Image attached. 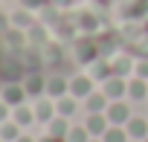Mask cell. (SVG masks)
<instances>
[{
    "instance_id": "1",
    "label": "cell",
    "mask_w": 148,
    "mask_h": 142,
    "mask_svg": "<svg viewBox=\"0 0 148 142\" xmlns=\"http://www.w3.org/2000/svg\"><path fill=\"white\" fill-rule=\"evenodd\" d=\"M105 116H108V122L110 125H128V119H131V107H128V102L125 99H119V102H110L108 104V110H105Z\"/></svg>"
},
{
    "instance_id": "2",
    "label": "cell",
    "mask_w": 148,
    "mask_h": 142,
    "mask_svg": "<svg viewBox=\"0 0 148 142\" xmlns=\"http://www.w3.org/2000/svg\"><path fill=\"white\" fill-rule=\"evenodd\" d=\"M102 93H105L110 102H119V99L128 96V81H125L122 76H110V79L102 84Z\"/></svg>"
},
{
    "instance_id": "3",
    "label": "cell",
    "mask_w": 148,
    "mask_h": 142,
    "mask_svg": "<svg viewBox=\"0 0 148 142\" xmlns=\"http://www.w3.org/2000/svg\"><path fill=\"white\" fill-rule=\"evenodd\" d=\"M0 99H3L9 107H21V104H26V87L23 84H6L3 87V93H0Z\"/></svg>"
},
{
    "instance_id": "4",
    "label": "cell",
    "mask_w": 148,
    "mask_h": 142,
    "mask_svg": "<svg viewBox=\"0 0 148 142\" xmlns=\"http://www.w3.org/2000/svg\"><path fill=\"white\" fill-rule=\"evenodd\" d=\"M90 93H93V79H90V76H76V79H70V96L87 99Z\"/></svg>"
},
{
    "instance_id": "5",
    "label": "cell",
    "mask_w": 148,
    "mask_h": 142,
    "mask_svg": "<svg viewBox=\"0 0 148 142\" xmlns=\"http://www.w3.org/2000/svg\"><path fill=\"white\" fill-rule=\"evenodd\" d=\"M55 116H58V113H55V99L47 96V99H38V102H35V119H38V122H47V125H49Z\"/></svg>"
},
{
    "instance_id": "6",
    "label": "cell",
    "mask_w": 148,
    "mask_h": 142,
    "mask_svg": "<svg viewBox=\"0 0 148 142\" xmlns=\"http://www.w3.org/2000/svg\"><path fill=\"white\" fill-rule=\"evenodd\" d=\"M84 128L90 130V136L102 139V133L110 128V122H108V116H105V113H87V122H84Z\"/></svg>"
},
{
    "instance_id": "7",
    "label": "cell",
    "mask_w": 148,
    "mask_h": 142,
    "mask_svg": "<svg viewBox=\"0 0 148 142\" xmlns=\"http://www.w3.org/2000/svg\"><path fill=\"white\" fill-rule=\"evenodd\" d=\"M70 93V81L64 79V76H49L47 79V96L49 99H61V96H67Z\"/></svg>"
},
{
    "instance_id": "8",
    "label": "cell",
    "mask_w": 148,
    "mask_h": 142,
    "mask_svg": "<svg viewBox=\"0 0 148 142\" xmlns=\"http://www.w3.org/2000/svg\"><path fill=\"white\" fill-rule=\"evenodd\" d=\"M23 87H26V96H29V99L47 96V79H44V76H26Z\"/></svg>"
},
{
    "instance_id": "9",
    "label": "cell",
    "mask_w": 148,
    "mask_h": 142,
    "mask_svg": "<svg viewBox=\"0 0 148 142\" xmlns=\"http://www.w3.org/2000/svg\"><path fill=\"white\" fill-rule=\"evenodd\" d=\"M125 130H128V136H131V139L142 142V139L148 136V122H145L142 116H131V119H128V125H125Z\"/></svg>"
},
{
    "instance_id": "10",
    "label": "cell",
    "mask_w": 148,
    "mask_h": 142,
    "mask_svg": "<svg viewBox=\"0 0 148 142\" xmlns=\"http://www.w3.org/2000/svg\"><path fill=\"white\" fill-rule=\"evenodd\" d=\"M79 110V99L76 96H61V99H55V113L58 116H64V119H73V113Z\"/></svg>"
},
{
    "instance_id": "11",
    "label": "cell",
    "mask_w": 148,
    "mask_h": 142,
    "mask_svg": "<svg viewBox=\"0 0 148 142\" xmlns=\"http://www.w3.org/2000/svg\"><path fill=\"white\" fill-rule=\"evenodd\" d=\"M108 104H110V99H108L102 90H99V93L93 90V93L84 99V107H87V113H105V110H108Z\"/></svg>"
},
{
    "instance_id": "12",
    "label": "cell",
    "mask_w": 148,
    "mask_h": 142,
    "mask_svg": "<svg viewBox=\"0 0 148 142\" xmlns=\"http://www.w3.org/2000/svg\"><path fill=\"white\" fill-rule=\"evenodd\" d=\"M145 96H148V81L134 76V79L128 81V99H134V102H142Z\"/></svg>"
},
{
    "instance_id": "13",
    "label": "cell",
    "mask_w": 148,
    "mask_h": 142,
    "mask_svg": "<svg viewBox=\"0 0 148 142\" xmlns=\"http://www.w3.org/2000/svg\"><path fill=\"white\" fill-rule=\"evenodd\" d=\"M23 133H21V125L15 122V119H9V122H3L0 125V139L3 142H18Z\"/></svg>"
},
{
    "instance_id": "14",
    "label": "cell",
    "mask_w": 148,
    "mask_h": 142,
    "mask_svg": "<svg viewBox=\"0 0 148 142\" xmlns=\"http://www.w3.org/2000/svg\"><path fill=\"white\" fill-rule=\"evenodd\" d=\"M12 119H15L21 128H26V125H32V122H35V107H26V104L12 107Z\"/></svg>"
},
{
    "instance_id": "15",
    "label": "cell",
    "mask_w": 148,
    "mask_h": 142,
    "mask_svg": "<svg viewBox=\"0 0 148 142\" xmlns=\"http://www.w3.org/2000/svg\"><path fill=\"white\" fill-rule=\"evenodd\" d=\"M102 142H131V136H128V130H125L122 125H110V128L102 133Z\"/></svg>"
},
{
    "instance_id": "16",
    "label": "cell",
    "mask_w": 148,
    "mask_h": 142,
    "mask_svg": "<svg viewBox=\"0 0 148 142\" xmlns=\"http://www.w3.org/2000/svg\"><path fill=\"white\" fill-rule=\"evenodd\" d=\"M70 119H64V116H55L52 122H49V133L52 136H58V139H67V133H70Z\"/></svg>"
},
{
    "instance_id": "17",
    "label": "cell",
    "mask_w": 148,
    "mask_h": 142,
    "mask_svg": "<svg viewBox=\"0 0 148 142\" xmlns=\"http://www.w3.org/2000/svg\"><path fill=\"white\" fill-rule=\"evenodd\" d=\"M110 76H113L110 61H96V64H93V70H90V79H99V81H108Z\"/></svg>"
},
{
    "instance_id": "18",
    "label": "cell",
    "mask_w": 148,
    "mask_h": 142,
    "mask_svg": "<svg viewBox=\"0 0 148 142\" xmlns=\"http://www.w3.org/2000/svg\"><path fill=\"white\" fill-rule=\"evenodd\" d=\"M12 26H18V29H32V12L29 9H21V12H12Z\"/></svg>"
},
{
    "instance_id": "19",
    "label": "cell",
    "mask_w": 148,
    "mask_h": 142,
    "mask_svg": "<svg viewBox=\"0 0 148 142\" xmlns=\"http://www.w3.org/2000/svg\"><path fill=\"white\" fill-rule=\"evenodd\" d=\"M93 136H90V130L84 128V125H73L70 128V133H67V142H90Z\"/></svg>"
},
{
    "instance_id": "20",
    "label": "cell",
    "mask_w": 148,
    "mask_h": 142,
    "mask_svg": "<svg viewBox=\"0 0 148 142\" xmlns=\"http://www.w3.org/2000/svg\"><path fill=\"white\" fill-rule=\"evenodd\" d=\"M110 67H113V76H122V79H125L128 73H134V64H131L128 58H116Z\"/></svg>"
},
{
    "instance_id": "21",
    "label": "cell",
    "mask_w": 148,
    "mask_h": 142,
    "mask_svg": "<svg viewBox=\"0 0 148 142\" xmlns=\"http://www.w3.org/2000/svg\"><path fill=\"white\" fill-rule=\"evenodd\" d=\"M134 76H136V79H145V81H148V58H145V61H136V64H134Z\"/></svg>"
},
{
    "instance_id": "22",
    "label": "cell",
    "mask_w": 148,
    "mask_h": 142,
    "mask_svg": "<svg viewBox=\"0 0 148 142\" xmlns=\"http://www.w3.org/2000/svg\"><path fill=\"white\" fill-rule=\"evenodd\" d=\"M44 3H49V0H21V6L29 9V12H32V9H41Z\"/></svg>"
},
{
    "instance_id": "23",
    "label": "cell",
    "mask_w": 148,
    "mask_h": 142,
    "mask_svg": "<svg viewBox=\"0 0 148 142\" xmlns=\"http://www.w3.org/2000/svg\"><path fill=\"white\" fill-rule=\"evenodd\" d=\"M9 119H12V107L0 99V122H9Z\"/></svg>"
},
{
    "instance_id": "24",
    "label": "cell",
    "mask_w": 148,
    "mask_h": 142,
    "mask_svg": "<svg viewBox=\"0 0 148 142\" xmlns=\"http://www.w3.org/2000/svg\"><path fill=\"white\" fill-rule=\"evenodd\" d=\"M9 26H12V20H9L3 12H0V29H9Z\"/></svg>"
},
{
    "instance_id": "25",
    "label": "cell",
    "mask_w": 148,
    "mask_h": 142,
    "mask_svg": "<svg viewBox=\"0 0 148 142\" xmlns=\"http://www.w3.org/2000/svg\"><path fill=\"white\" fill-rule=\"evenodd\" d=\"M41 142H67V139H58V136H52V133H47Z\"/></svg>"
},
{
    "instance_id": "26",
    "label": "cell",
    "mask_w": 148,
    "mask_h": 142,
    "mask_svg": "<svg viewBox=\"0 0 148 142\" xmlns=\"http://www.w3.org/2000/svg\"><path fill=\"white\" fill-rule=\"evenodd\" d=\"M70 0H49V6H55V9H61V6H67Z\"/></svg>"
},
{
    "instance_id": "27",
    "label": "cell",
    "mask_w": 148,
    "mask_h": 142,
    "mask_svg": "<svg viewBox=\"0 0 148 142\" xmlns=\"http://www.w3.org/2000/svg\"><path fill=\"white\" fill-rule=\"evenodd\" d=\"M18 142H35V139H32V136H26V133H23V136H21V139H18Z\"/></svg>"
},
{
    "instance_id": "28",
    "label": "cell",
    "mask_w": 148,
    "mask_h": 142,
    "mask_svg": "<svg viewBox=\"0 0 148 142\" xmlns=\"http://www.w3.org/2000/svg\"><path fill=\"white\" fill-rule=\"evenodd\" d=\"M90 142H102V139H96V136H93V139H90Z\"/></svg>"
},
{
    "instance_id": "29",
    "label": "cell",
    "mask_w": 148,
    "mask_h": 142,
    "mask_svg": "<svg viewBox=\"0 0 148 142\" xmlns=\"http://www.w3.org/2000/svg\"><path fill=\"white\" fill-rule=\"evenodd\" d=\"M142 142H148V136H145V139H142Z\"/></svg>"
},
{
    "instance_id": "30",
    "label": "cell",
    "mask_w": 148,
    "mask_h": 142,
    "mask_svg": "<svg viewBox=\"0 0 148 142\" xmlns=\"http://www.w3.org/2000/svg\"><path fill=\"white\" fill-rule=\"evenodd\" d=\"M131 142H136V139H131Z\"/></svg>"
},
{
    "instance_id": "31",
    "label": "cell",
    "mask_w": 148,
    "mask_h": 142,
    "mask_svg": "<svg viewBox=\"0 0 148 142\" xmlns=\"http://www.w3.org/2000/svg\"><path fill=\"white\" fill-rule=\"evenodd\" d=\"M0 125H3V122H0Z\"/></svg>"
},
{
    "instance_id": "32",
    "label": "cell",
    "mask_w": 148,
    "mask_h": 142,
    "mask_svg": "<svg viewBox=\"0 0 148 142\" xmlns=\"http://www.w3.org/2000/svg\"><path fill=\"white\" fill-rule=\"evenodd\" d=\"M0 142H3V139H0Z\"/></svg>"
}]
</instances>
